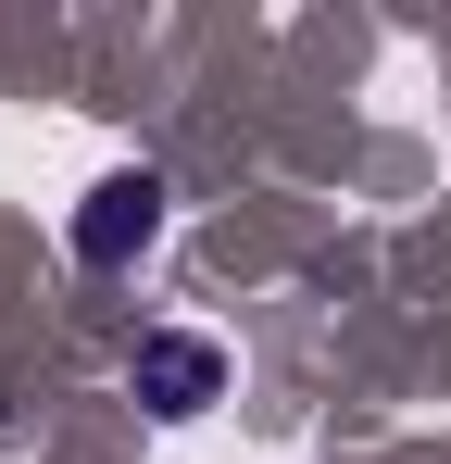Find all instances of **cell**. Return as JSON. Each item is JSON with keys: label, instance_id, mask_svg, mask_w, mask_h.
I'll return each mask as SVG.
<instances>
[{"label": "cell", "instance_id": "obj_1", "mask_svg": "<svg viewBox=\"0 0 451 464\" xmlns=\"http://www.w3.org/2000/svg\"><path fill=\"white\" fill-rule=\"evenodd\" d=\"M150 227H163V176H150V163L101 176V188L75 201V251H88V264H126V251H139Z\"/></svg>", "mask_w": 451, "mask_h": 464}, {"label": "cell", "instance_id": "obj_2", "mask_svg": "<svg viewBox=\"0 0 451 464\" xmlns=\"http://www.w3.org/2000/svg\"><path fill=\"white\" fill-rule=\"evenodd\" d=\"M214 389H226V352H214V339H188V326L139 339V401H150V414H201Z\"/></svg>", "mask_w": 451, "mask_h": 464}]
</instances>
